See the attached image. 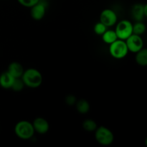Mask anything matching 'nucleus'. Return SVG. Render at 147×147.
I'll return each mask as SVG.
<instances>
[{"mask_svg": "<svg viewBox=\"0 0 147 147\" xmlns=\"http://www.w3.org/2000/svg\"><path fill=\"white\" fill-rule=\"evenodd\" d=\"M24 86L30 88H37L43 82V77L40 70L35 68L25 70L21 77Z\"/></svg>", "mask_w": 147, "mask_h": 147, "instance_id": "nucleus-1", "label": "nucleus"}, {"mask_svg": "<svg viewBox=\"0 0 147 147\" xmlns=\"http://www.w3.org/2000/svg\"><path fill=\"white\" fill-rule=\"evenodd\" d=\"M15 135L22 140H29L34 136V131L32 123L26 120L20 121L14 126Z\"/></svg>", "mask_w": 147, "mask_h": 147, "instance_id": "nucleus-2", "label": "nucleus"}, {"mask_svg": "<svg viewBox=\"0 0 147 147\" xmlns=\"http://www.w3.org/2000/svg\"><path fill=\"white\" fill-rule=\"evenodd\" d=\"M94 132L96 142L102 146H110L114 142V134L111 130L106 126L97 127Z\"/></svg>", "mask_w": 147, "mask_h": 147, "instance_id": "nucleus-3", "label": "nucleus"}, {"mask_svg": "<svg viewBox=\"0 0 147 147\" xmlns=\"http://www.w3.org/2000/svg\"><path fill=\"white\" fill-rule=\"evenodd\" d=\"M129 53L127 45L125 40L117 39L116 41L109 45V54L116 60H121L126 57Z\"/></svg>", "mask_w": 147, "mask_h": 147, "instance_id": "nucleus-4", "label": "nucleus"}, {"mask_svg": "<svg viewBox=\"0 0 147 147\" xmlns=\"http://www.w3.org/2000/svg\"><path fill=\"white\" fill-rule=\"evenodd\" d=\"M115 32L118 38L126 40L133 34V24L128 20H123L117 22Z\"/></svg>", "mask_w": 147, "mask_h": 147, "instance_id": "nucleus-5", "label": "nucleus"}, {"mask_svg": "<svg viewBox=\"0 0 147 147\" xmlns=\"http://www.w3.org/2000/svg\"><path fill=\"white\" fill-rule=\"evenodd\" d=\"M129 52L136 53L144 47V40L140 35L132 34L126 40Z\"/></svg>", "mask_w": 147, "mask_h": 147, "instance_id": "nucleus-6", "label": "nucleus"}, {"mask_svg": "<svg viewBox=\"0 0 147 147\" xmlns=\"http://www.w3.org/2000/svg\"><path fill=\"white\" fill-rule=\"evenodd\" d=\"M100 22L107 27L114 26L118 22V16L111 9H105L100 14Z\"/></svg>", "mask_w": 147, "mask_h": 147, "instance_id": "nucleus-7", "label": "nucleus"}, {"mask_svg": "<svg viewBox=\"0 0 147 147\" xmlns=\"http://www.w3.org/2000/svg\"><path fill=\"white\" fill-rule=\"evenodd\" d=\"M131 16L136 22L143 21L147 17V4H136L131 8Z\"/></svg>", "mask_w": 147, "mask_h": 147, "instance_id": "nucleus-8", "label": "nucleus"}, {"mask_svg": "<svg viewBox=\"0 0 147 147\" xmlns=\"http://www.w3.org/2000/svg\"><path fill=\"white\" fill-rule=\"evenodd\" d=\"M32 123L35 133L39 134H45L50 130V123L45 118H36Z\"/></svg>", "mask_w": 147, "mask_h": 147, "instance_id": "nucleus-9", "label": "nucleus"}, {"mask_svg": "<svg viewBox=\"0 0 147 147\" xmlns=\"http://www.w3.org/2000/svg\"><path fill=\"white\" fill-rule=\"evenodd\" d=\"M46 5L43 4L40 0L37 4L30 8V15L34 20L40 21L44 18L46 14Z\"/></svg>", "mask_w": 147, "mask_h": 147, "instance_id": "nucleus-10", "label": "nucleus"}, {"mask_svg": "<svg viewBox=\"0 0 147 147\" xmlns=\"http://www.w3.org/2000/svg\"><path fill=\"white\" fill-rule=\"evenodd\" d=\"M7 72L11 75L14 78H21L24 73V70L22 65L18 62H11L7 67Z\"/></svg>", "mask_w": 147, "mask_h": 147, "instance_id": "nucleus-11", "label": "nucleus"}, {"mask_svg": "<svg viewBox=\"0 0 147 147\" xmlns=\"http://www.w3.org/2000/svg\"><path fill=\"white\" fill-rule=\"evenodd\" d=\"M14 79L7 71L3 72L0 75V86L4 89H11Z\"/></svg>", "mask_w": 147, "mask_h": 147, "instance_id": "nucleus-12", "label": "nucleus"}, {"mask_svg": "<svg viewBox=\"0 0 147 147\" xmlns=\"http://www.w3.org/2000/svg\"><path fill=\"white\" fill-rule=\"evenodd\" d=\"M76 108L77 111L80 114H86L90 109V105L86 99H80L77 100L76 103Z\"/></svg>", "mask_w": 147, "mask_h": 147, "instance_id": "nucleus-13", "label": "nucleus"}, {"mask_svg": "<svg viewBox=\"0 0 147 147\" xmlns=\"http://www.w3.org/2000/svg\"><path fill=\"white\" fill-rule=\"evenodd\" d=\"M135 60L139 65L142 67L147 65V50L146 48L143 47L142 50L136 53Z\"/></svg>", "mask_w": 147, "mask_h": 147, "instance_id": "nucleus-14", "label": "nucleus"}, {"mask_svg": "<svg viewBox=\"0 0 147 147\" xmlns=\"http://www.w3.org/2000/svg\"><path fill=\"white\" fill-rule=\"evenodd\" d=\"M102 37V40L104 43L107 45L111 44L112 42H113L114 41H116L118 38L117 35L116 34V32L115 30H108L103 33L101 35Z\"/></svg>", "mask_w": 147, "mask_h": 147, "instance_id": "nucleus-15", "label": "nucleus"}, {"mask_svg": "<svg viewBox=\"0 0 147 147\" xmlns=\"http://www.w3.org/2000/svg\"><path fill=\"white\" fill-rule=\"evenodd\" d=\"M82 126H83V129L88 132H94L98 127L97 123L95 121H93V119H86V120H85L83 122Z\"/></svg>", "mask_w": 147, "mask_h": 147, "instance_id": "nucleus-16", "label": "nucleus"}, {"mask_svg": "<svg viewBox=\"0 0 147 147\" xmlns=\"http://www.w3.org/2000/svg\"><path fill=\"white\" fill-rule=\"evenodd\" d=\"M146 30V25L142 21L136 22V23L133 24V34L141 36L144 34Z\"/></svg>", "mask_w": 147, "mask_h": 147, "instance_id": "nucleus-17", "label": "nucleus"}, {"mask_svg": "<svg viewBox=\"0 0 147 147\" xmlns=\"http://www.w3.org/2000/svg\"><path fill=\"white\" fill-rule=\"evenodd\" d=\"M24 87H25V86H24V83L23 82V80H22L21 78H19L14 79L11 89L13 91L20 92L24 89Z\"/></svg>", "mask_w": 147, "mask_h": 147, "instance_id": "nucleus-18", "label": "nucleus"}, {"mask_svg": "<svg viewBox=\"0 0 147 147\" xmlns=\"http://www.w3.org/2000/svg\"><path fill=\"white\" fill-rule=\"evenodd\" d=\"M107 29L108 27L105 24H103V23L99 22H97L94 25V27H93V31H94V32L97 35L101 36L107 30Z\"/></svg>", "mask_w": 147, "mask_h": 147, "instance_id": "nucleus-19", "label": "nucleus"}, {"mask_svg": "<svg viewBox=\"0 0 147 147\" xmlns=\"http://www.w3.org/2000/svg\"><path fill=\"white\" fill-rule=\"evenodd\" d=\"M40 1V0H17L20 5L27 8H31Z\"/></svg>", "mask_w": 147, "mask_h": 147, "instance_id": "nucleus-20", "label": "nucleus"}, {"mask_svg": "<svg viewBox=\"0 0 147 147\" xmlns=\"http://www.w3.org/2000/svg\"><path fill=\"white\" fill-rule=\"evenodd\" d=\"M65 101L66 104L70 106H72L76 105V101H77V98H76V97L74 95H67L65 97Z\"/></svg>", "mask_w": 147, "mask_h": 147, "instance_id": "nucleus-21", "label": "nucleus"}, {"mask_svg": "<svg viewBox=\"0 0 147 147\" xmlns=\"http://www.w3.org/2000/svg\"><path fill=\"white\" fill-rule=\"evenodd\" d=\"M45 1H50V0H45Z\"/></svg>", "mask_w": 147, "mask_h": 147, "instance_id": "nucleus-22", "label": "nucleus"}]
</instances>
